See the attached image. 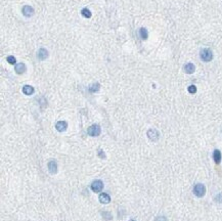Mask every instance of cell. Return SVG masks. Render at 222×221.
<instances>
[{
  "label": "cell",
  "instance_id": "1",
  "mask_svg": "<svg viewBox=\"0 0 222 221\" xmlns=\"http://www.w3.org/2000/svg\"><path fill=\"white\" fill-rule=\"evenodd\" d=\"M200 57L203 61L209 63V61H211L213 59V52L209 48H203L200 51Z\"/></svg>",
  "mask_w": 222,
  "mask_h": 221
},
{
  "label": "cell",
  "instance_id": "2",
  "mask_svg": "<svg viewBox=\"0 0 222 221\" xmlns=\"http://www.w3.org/2000/svg\"><path fill=\"white\" fill-rule=\"evenodd\" d=\"M193 194H195V196H197V198L204 196L205 194H206V187H205V185L202 184V183L195 184V187H193Z\"/></svg>",
  "mask_w": 222,
  "mask_h": 221
},
{
  "label": "cell",
  "instance_id": "3",
  "mask_svg": "<svg viewBox=\"0 0 222 221\" xmlns=\"http://www.w3.org/2000/svg\"><path fill=\"white\" fill-rule=\"evenodd\" d=\"M100 132H101V128H100V126L97 124L91 125V126L87 129V133L89 134L90 136H92V137H96V136H98L99 134H100Z\"/></svg>",
  "mask_w": 222,
  "mask_h": 221
},
{
  "label": "cell",
  "instance_id": "4",
  "mask_svg": "<svg viewBox=\"0 0 222 221\" xmlns=\"http://www.w3.org/2000/svg\"><path fill=\"white\" fill-rule=\"evenodd\" d=\"M103 188V183L101 180H95L91 183V190L94 192H100Z\"/></svg>",
  "mask_w": 222,
  "mask_h": 221
},
{
  "label": "cell",
  "instance_id": "5",
  "mask_svg": "<svg viewBox=\"0 0 222 221\" xmlns=\"http://www.w3.org/2000/svg\"><path fill=\"white\" fill-rule=\"evenodd\" d=\"M34 8L30 5H25V6H23L22 8V14H24L25 16L27 18H30V16H34Z\"/></svg>",
  "mask_w": 222,
  "mask_h": 221
},
{
  "label": "cell",
  "instance_id": "6",
  "mask_svg": "<svg viewBox=\"0 0 222 221\" xmlns=\"http://www.w3.org/2000/svg\"><path fill=\"white\" fill-rule=\"evenodd\" d=\"M148 137L150 138L152 141H157L158 139H159V132H158V130H156V129H150V130L148 131Z\"/></svg>",
  "mask_w": 222,
  "mask_h": 221
},
{
  "label": "cell",
  "instance_id": "7",
  "mask_svg": "<svg viewBox=\"0 0 222 221\" xmlns=\"http://www.w3.org/2000/svg\"><path fill=\"white\" fill-rule=\"evenodd\" d=\"M14 70H16V74L18 75H22L27 71V67L24 63H16V67H14Z\"/></svg>",
  "mask_w": 222,
  "mask_h": 221
},
{
  "label": "cell",
  "instance_id": "8",
  "mask_svg": "<svg viewBox=\"0 0 222 221\" xmlns=\"http://www.w3.org/2000/svg\"><path fill=\"white\" fill-rule=\"evenodd\" d=\"M48 57V51L45 48L41 47L40 49L38 50V53H37V57H38L40 61H44V59H46Z\"/></svg>",
  "mask_w": 222,
  "mask_h": 221
},
{
  "label": "cell",
  "instance_id": "9",
  "mask_svg": "<svg viewBox=\"0 0 222 221\" xmlns=\"http://www.w3.org/2000/svg\"><path fill=\"white\" fill-rule=\"evenodd\" d=\"M55 128H56V130L59 131V132H64V131L67 130L68 123L66 122V121H58L55 125Z\"/></svg>",
  "mask_w": 222,
  "mask_h": 221
},
{
  "label": "cell",
  "instance_id": "10",
  "mask_svg": "<svg viewBox=\"0 0 222 221\" xmlns=\"http://www.w3.org/2000/svg\"><path fill=\"white\" fill-rule=\"evenodd\" d=\"M47 167H48V171L51 174H55L56 172H57V165H56L55 161H49L47 164Z\"/></svg>",
  "mask_w": 222,
  "mask_h": 221
},
{
  "label": "cell",
  "instance_id": "11",
  "mask_svg": "<svg viewBox=\"0 0 222 221\" xmlns=\"http://www.w3.org/2000/svg\"><path fill=\"white\" fill-rule=\"evenodd\" d=\"M98 198H99V202H100L101 204H109L111 202V196H109L108 194H106V192L99 194Z\"/></svg>",
  "mask_w": 222,
  "mask_h": 221
},
{
  "label": "cell",
  "instance_id": "12",
  "mask_svg": "<svg viewBox=\"0 0 222 221\" xmlns=\"http://www.w3.org/2000/svg\"><path fill=\"white\" fill-rule=\"evenodd\" d=\"M34 87L30 85H25L23 87V93L26 95H32L34 93Z\"/></svg>",
  "mask_w": 222,
  "mask_h": 221
},
{
  "label": "cell",
  "instance_id": "13",
  "mask_svg": "<svg viewBox=\"0 0 222 221\" xmlns=\"http://www.w3.org/2000/svg\"><path fill=\"white\" fill-rule=\"evenodd\" d=\"M195 65L191 63H186V65H184V71H185V73H187V74H193V73L195 72Z\"/></svg>",
  "mask_w": 222,
  "mask_h": 221
},
{
  "label": "cell",
  "instance_id": "14",
  "mask_svg": "<svg viewBox=\"0 0 222 221\" xmlns=\"http://www.w3.org/2000/svg\"><path fill=\"white\" fill-rule=\"evenodd\" d=\"M213 159H214V162L216 163V164H220V162H221V153H220L219 149H215L213 153Z\"/></svg>",
  "mask_w": 222,
  "mask_h": 221
},
{
  "label": "cell",
  "instance_id": "15",
  "mask_svg": "<svg viewBox=\"0 0 222 221\" xmlns=\"http://www.w3.org/2000/svg\"><path fill=\"white\" fill-rule=\"evenodd\" d=\"M139 36H140V38H141L142 40H146L148 37V30H146L145 28H140V29H139Z\"/></svg>",
  "mask_w": 222,
  "mask_h": 221
},
{
  "label": "cell",
  "instance_id": "16",
  "mask_svg": "<svg viewBox=\"0 0 222 221\" xmlns=\"http://www.w3.org/2000/svg\"><path fill=\"white\" fill-rule=\"evenodd\" d=\"M81 14H82V16H83L84 18H91V16H92L91 12H90L87 7H85V8H83L82 10H81Z\"/></svg>",
  "mask_w": 222,
  "mask_h": 221
},
{
  "label": "cell",
  "instance_id": "17",
  "mask_svg": "<svg viewBox=\"0 0 222 221\" xmlns=\"http://www.w3.org/2000/svg\"><path fill=\"white\" fill-rule=\"evenodd\" d=\"M99 88H100L99 83H94L89 87V91L90 92H97V91L99 90Z\"/></svg>",
  "mask_w": 222,
  "mask_h": 221
},
{
  "label": "cell",
  "instance_id": "18",
  "mask_svg": "<svg viewBox=\"0 0 222 221\" xmlns=\"http://www.w3.org/2000/svg\"><path fill=\"white\" fill-rule=\"evenodd\" d=\"M6 61L8 63H10V65H16V59L14 57H12V55H9V57H6Z\"/></svg>",
  "mask_w": 222,
  "mask_h": 221
},
{
  "label": "cell",
  "instance_id": "19",
  "mask_svg": "<svg viewBox=\"0 0 222 221\" xmlns=\"http://www.w3.org/2000/svg\"><path fill=\"white\" fill-rule=\"evenodd\" d=\"M187 90H189V92L191 93V94H195V93L197 92V87H195V85H191V86H189Z\"/></svg>",
  "mask_w": 222,
  "mask_h": 221
},
{
  "label": "cell",
  "instance_id": "20",
  "mask_svg": "<svg viewBox=\"0 0 222 221\" xmlns=\"http://www.w3.org/2000/svg\"><path fill=\"white\" fill-rule=\"evenodd\" d=\"M102 216L105 217L107 220H111V219H112V215H111L109 212H103L102 213Z\"/></svg>",
  "mask_w": 222,
  "mask_h": 221
},
{
  "label": "cell",
  "instance_id": "21",
  "mask_svg": "<svg viewBox=\"0 0 222 221\" xmlns=\"http://www.w3.org/2000/svg\"><path fill=\"white\" fill-rule=\"evenodd\" d=\"M215 201L218 202V203H222V194H218V196H216Z\"/></svg>",
  "mask_w": 222,
  "mask_h": 221
},
{
  "label": "cell",
  "instance_id": "22",
  "mask_svg": "<svg viewBox=\"0 0 222 221\" xmlns=\"http://www.w3.org/2000/svg\"><path fill=\"white\" fill-rule=\"evenodd\" d=\"M156 221H167V218L165 216H159L156 218Z\"/></svg>",
  "mask_w": 222,
  "mask_h": 221
},
{
  "label": "cell",
  "instance_id": "23",
  "mask_svg": "<svg viewBox=\"0 0 222 221\" xmlns=\"http://www.w3.org/2000/svg\"><path fill=\"white\" fill-rule=\"evenodd\" d=\"M98 156L100 157L101 159H102V158H106V157H105V153L102 151V149H99V151H98Z\"/></svg>",
  "mask_w": 222,
  "mask_h": 221
},
{
  "label": "cell",
  "instance_id": "24",
  "mask_svg": "<svg viewBox=\"0 0 222 221\" xmlns=\"http://www.w3.org/2000/svg\"><path fill=\"white\" fill-rule=\"evenodd\" d=\"M129 221H135V220H132V219H131V220H129Z\"/></svg>",
  "mask_w": 222,
  "mask_h": 221
}]
</instances>
